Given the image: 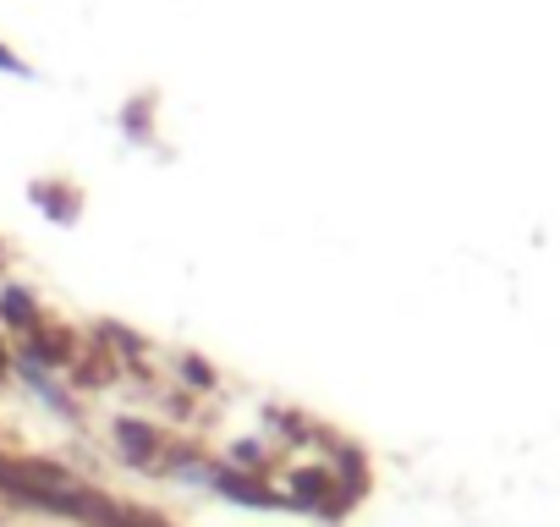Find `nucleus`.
Wrapping results in <instances>:
<instances>
[{
	"label": "nucleus",
	"mask_w": 560,
	"mask_h": 527,
	"mask_svg": "<svg viewBox=\"0 0 560 527\" xmlns=\"http://www.w3.org/2000/svg\"><path fill=\"white\" fill-rule=\"evenodd\" d=\"M280 494H287V505L314 511V516H325V522H341V511L352 505V500L341 494V478H336L330 467H298Z\"/></svg>",
	"instance_id": "f257e3e1"
},
{
	"label": "nucleus",
	"mask_w": 560,
	"mask_h": 527,
	"mask_svg": "<svg viewBox=\"0 0 560 527\" xmlns=\"http://www.w3.org/2000/svg\"><path fill=\"white\" fill-rule=\"evenodd\" d=\"M209 494L242 505V511H275V505H287V494L269 489L264 472H236V467H214L209 472Z\"/></svg>",
	"instance_id": "f03ea898"
},
{
	"label": "nucleus",
	"mask_w": 560,
	"mask_h": 527,
	"mask_svg": "<svg viewBox=\"0 0 560 527\" xmlns=\"http://www.w3.org/2000/svg\"><path fill=\"white\" fill-rule=\"evenodd\" d=\"M110 440H116V456H121L132 472H154L160 456H165V434H160L154 423H143V418H116Z\"/></svg>",
	"instance_id": "7ed1b4c3"
},
{
	"label": "nucleus",
	"mask_w": 560,
	"mask_h": 527,
	"mask_svg": "<svg viewBox=\"0 0 560 527\" xmlns=\"http://www.w3.org/2000/svg\"><path fill=\"white\" fill-rule=\"evenodd\" d=\"M12 358H23V363H34V368H45V374H56V368H72L78 363V347H72V336H61V330H28L23 336V347L12 352Z\"/></svg>",
	"instance_id": "20e7f679"
},
{
	"label": "nucleus",
	"mask_w": 560,
	"mask_h": 527,
	"mask_svg": "<svg viewBox=\"0 0 560 527\" xmlns=\"http://www.w3.org/2000/svg\"><path fill=\"white\" fill-rule=\"evenodd\" d=\"M45 325V308L28 286H0V330H12V336H28Z\"/></svg>",
	"instance_id": "39448f33"
},
{
	"label": "nucleus",
	"mask_w": 560,
	"mask_h": 527,
	"mask_svg": "<svg viewBox=\"0 0 560 527\" xmlns=\"http://www.w3.org/2000/svg\"><path fill=\"white\" fill-rule=\"evenodd\" d=\"M176 379H182L187 390H198V396H203V390H214V368H209L198 352H182V358H176Z\"/></svg>",
	"instance_id": "423d86ee"
},
{
	"label": "nucleus",
	"mask_w": 560,
	"mask_h": 527,
	"mask_svg": "<svg viewBox=\"0 0 560 527\" xmlns=\"http://www.w3.org/2000/svg\"><path fill=\"white\" fill-rule=\"evenodd\" d=\"M100 336H105V341H110V347H116L127 363H143V358H149L143 336H138V330H127V325H100Z\"/></svg>",
	"instance_id": "0eeeda50"
},
{
	"label": "nucleus",
	"mask_w": 560,
	"mask_h": 527,
	"mask_svg": "<svg viewBox=\"0 0 560 527\" xmlns=\"http://www.w3.org/2000/svg\"><path fill=\"white\" fill-rule=\"evenodd\" d=\"M231 467L236 472H264L269 467V445L264 440H236L231 445Z\"/></svg>",
	"instance_id": "6e6552de"
},
{
	"label": "nucleus",
	"mask_w": 560,
	"mask_h": 527,
	"mask_svg": "<svg viewBox=\"0 0 560 527\" xmlns=\"http://www.w3.org/2000/svg\"><path fill=\"white\" fill-rule=\"evenodd\" d=\"M0 72H12V78H23V72H28V67H23V61H18V56H12V50H7V45H0Z\"/></svg>",
	"instance_id": "1a4fd4ad"
},
{
	"label": "nucleus",
	"mask_w": 560,
	"mask_h": 527,
	"mask_svg": "<svg viewBox=\"0 0 560 527\" xmlns=\"http://www.w3.org/2000/svg\"><path fill=\"white\" fill-rule=\"evenodd\" d=\"M7 374H12V352H7V341H0V385H7Z\"/></svg>",
	"instance_id": "9d476101"
}]
</instances>
